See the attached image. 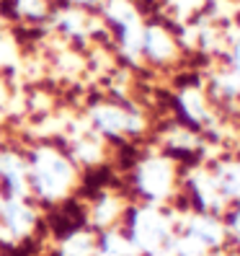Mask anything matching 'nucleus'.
Segmentation results:
<instances>
[{"mask_svg": "<svg viewBox=\"0 0 240 256\" xmlns=\"http://www.w3.org/2000/svg\"><path fill=\"white\" fill-rule=\"evenodd\" d=\"M26 176L41 200H59L72 186L75 168L62 153L52 148H39L26 166Z\"/></svg>", "mask_w": 240, "mask_h": 256, "instance_id": "1", "label": "nucleus"}, {"mask_svg": "<svg viewBox=\"0 0 240 256\" xmlns=\"http://www.w3.org/2000/svg\"><path fill=\"white\" fill-rule=\"evenodd\" d=\"M134 184L137 192L150 202L168 200L176 186V166L168 158H147L137 166L134 174Z\"/></svg>", "mask_w": 240, "mask_h": 256, "instance_id": "2", "label": "nucleus"}, {"mask_svg": "<svg viewBox=\"0 0 240 256\" xmlns=\"http://www.w3.org/2000/svg\"><path fill=\"white\" fill-rule=\"evenodd\" d=\"M129 236L137 246L155 248L168 236V225L155 210H134L129 220Z\"/></svg>", "mask_w": 240, "mask_h": 256, "instance_id": "3", "label": "nucleus"}, {"mask_svg": "<svg viewBox=\"0 0 240 256\" xmlns=\"http://www.w3.org/2000/svg\"><path fill=\"white\" fill-rule=\"evenodd\" d=\"M140 52H142L147 60H153V62L163 65V62H171V60H176L178 44H176L173 34L168 32L166 26L147 24V26L142 28V47H140Z\"/></svg>", "mask_w": 240, "mask_h": 256, "instance_id": "4", "label": "nucleus"}, {"mask_svg": "<svg viewBox=\"0 0 240 256\" xmlns=\"http://www.w3.org/2000/svg\"><path fill=\"white\" fill-rule=\"evenodd\" d=\"M93 124L106 132V134H124V132H137L142 127L140 116L132 114L127 109H119V106H111V104H106V106H96L93 109Z\"/></svg>", "mask_w": 240, "mask_h": 256, "instance_id": "5", "label": "nucleus"}, {"mask_svg": "<svg viewBox=\"0 0 240 256\" xmlns=\"http://www.w3.org/2000/svg\"><path fill=\"white\" fill-rule=\"evenodd\" d=\"M189 238H194L204 248H215V246L222 244V238H225V225L220 220H215L212 215L199 212L189 222Z\"/></svg>", "mask_w": 240, "mask_h": 256, "instance_id": "6", "label": "nucleus"}, {"mask_svg": "<svg viewBox=\"0 0 240 256\" xmlns=\"http://www.w3.org/2000/svg\"><path fill=\"white\" fill-rule=\"evenodd\" d=\"M212 182L225 200L240 202V160H222L215 166Z\"/></svg>", "mask_w": 240, "mask_h": 256, "instance_id": "7", "label": "nucleus"}, {"mask_svg": "<svg viewBox=\"0 0 240 256\" xmlns=\"http://www.w3.org/2000/svg\"><path fill=\"white\" fill-rule=\"evenodd\" d=\"M16 10L26 18H41L49 10V0H16Z\"/></svg>", "mask_w": 240, "mask_h": 256, "instance_id": "8", "label": "nucleus"}, {"mask_svg": "<svg viewBox=\"0 0 240 256\" xmlns=\"http://www.w3.org/2000/svg\"><path fill=\"white\" fill-rule=\"evenodd\" d=\"M230 78L240 88V39L233 44V50H230Z\"/></svg>", "mask_w": 240, "mask_h": 256, "instance_id": "9", "label": "nucleus"}, {"mask_svg": "<svg viewBox=\"0 0 240 256\" xmlns=\"http://www.w3.org/2000/svg\"><path fill=\"white\" fill-rule=\"evenodd\" d=\"M70 3H75L78 8H91V6H101L103 0H70Z\"/></svg>", "mask_w": 240, "mask_h": 256, "instance_id": "10", "label": "nucleus"}, {"mask_svg": "<svg viewBox=\"0 0 240 256\" xmlns=\"http://www.w3.org/2000/svg\"><path fill=\"white\" fill-rule=\"evenodd\" d=\"M3 204H5V197H3V194H0V210H3Z\"/></svg>", "mask_w": 240, "mask_h": 256, "instance_id": "11", "label": "nucleus"}]
</instances>
